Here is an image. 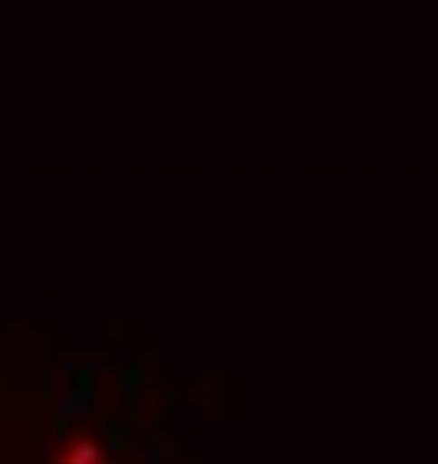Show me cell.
I'll list each match as a JSON object with an SVG mask.
<instances>
[{"label":"cell","mask_w":438,"mask_h":464,"mask_svg":"<svg viewBox=\"0 0 438 464\" xmlns=\"http://www.w3.org/2000/svg\"><path fill=\"white\" fill-rule=\"evenodd\" d=\"M63 464H94V446L81 440V446H75V452H70V459H63Z\"/></svg>","instance_id":"1"}]
</instances>
